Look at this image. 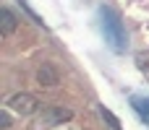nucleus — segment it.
Here are the masks:
<instances>
[{
    "mask_svg": "<svg viewBox=\"0 0 149 130\" xmlns=\"http://www.w3.org/2000/svg\"><path fill=\"white\" fill-rule=\"evenodd\" d=\"M8 107L16 109V112H21V115H31V112L37 109V99H34L31 94H16V96H10Z\"/></svg>",
    "mask_w": 149,
    "mask_h": 130,
    "instance_id": "nucleus-2",
    "label": "nucleus"
},
{
    "mask_svg": "<svg viewBox=\"0 0 149 130\" xmlns=\"http://www.w3.org/2000/svg\"><path fill=\"white\" fill-rule=\"evenodd\" d=\"M16 23H18V21H16L13 10H10V8H3V10H0V31L8 36V34L16 31Z\"/></svg>",
    "mask_w": 149,
    "mask_h": 130,
    "instance_id": "nucleus-4",
    "label": "nucleus"
},
{
    "mask_svg": "<svg viewBox=\"0 0 149 130\" xmlns=\"http://www.w3.org/2000/svg\"><path fill=\"white\" fill-rule=\"evenodd\" d=\"M63 120H71V109L55 107V109H47V112L42 115V122H45V125H55V122H63Z\"/></svg>",
    "mask_w": 149,
    "mask_h": 130,
    "instance_id": "nucleus-3",
    "label": "nucleus"
},
{
    "mask_svg": "<svg viewBox=\"0 0 149 130\" xmlns=\"http://www.w3.org/2000/svg\"><path fill=\"white\" fill-rule=\"evenodd\" d=\"M100 112H102V117H105V120L110 122V128H113V130H120V122H118V117H115V115H113L110 109H105V107H100Z\"/></svg>",
    "mask_w": 149,
    "mask_h": 130,
    "instance_id": "nucleus-7",
    "label": "nucleus"
},
{
    "mask_svg": "<svg viewBox=\"0 0 149 130\" xmlns=\"http://www.w3.org/2000/svg\"><path fill=\"white\" fill-rule=\"evenodd\" d=\"M100 18H102V31H105V42L110 44L113 52H126L128 50V34L126 26L120 21V16L113 8H100Z\"/></svg>",
    "mask_w": 149,
    "mask_h": 130,
    "instance_id": "nucleus-1",
    "label": "nucleus"
},
{
    "mask_svg": "<svg viewBox=\"0 0 149 130\" xmlns=\"http://www.w3.org/2000/svg\"><path fill=\"white\" fill-rule=\"evenodd\" d=\"M37 78H39L42 86H55V83H58V73H55L52 65H42L39 73H37Z\"/></svg>",
    "mask_w": 149,
    "mask_h": 130,
    "instance_id": "nucleus-6",
    "label": "nucleus"
},
{
    "mask_svg": "<svg viewBox=\"0 0 149 130\" xmlns=\"http://www.w3.org/2000/svg\"><path fill=\"white\" fill-rule=\"evenodd\" d=\"M131 107L136 109V115L149 125V96H134L131 99Z\"/></svg>",
    "mask_w": 149,
    "mask_h": 130,
    "instance_id": "nucleus-5",
    "label": "nucleus"
},
{
    "mask_svg": "<svg viewBox=\"0 0 149 130\" xmlns=\"http://www.w3.org/2000/svg\"><path fill=\"white\" fill-rule=\"evenodd\" d=\"M0 122H3V128H8V125H10V120H8V115H5V112L0 115Z\"/></svg>",
    "mask_w": 149,
    "mask_h": 130,
    "instance_id": "nucleus-8",
    "label": "nucleus"
}]
</instances>
